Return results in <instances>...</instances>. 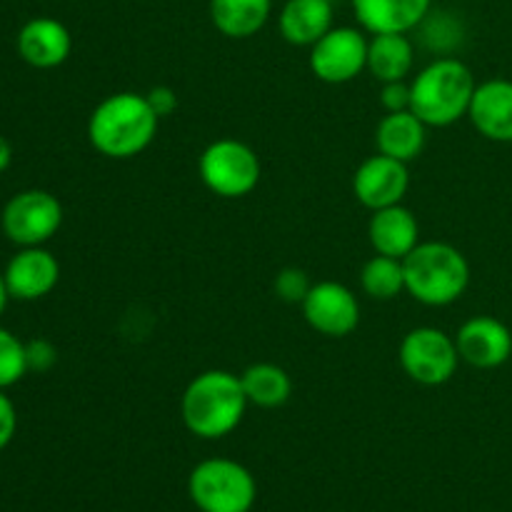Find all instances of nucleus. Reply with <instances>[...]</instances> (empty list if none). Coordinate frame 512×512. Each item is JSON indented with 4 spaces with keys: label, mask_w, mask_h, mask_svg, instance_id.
Wrapping results in <instances>:
<instances>
[{
    "label": "nucleus",
    "mask_w": 512,
    "mask_h": 512,
    "mask_svg": "<svg viewBox=\"0 0 512 512\" xmlns=\"http://www.w3.org/2000/svg\"><path fill=\"white\" fill-rule=\"evenodd\" d=\"M415 68V48L408 33H378L368 38V70L378 83L408 80Z\"/></svg>",
    "instance_id": "aec40b11"
},
{
    "label": "nucleus",
    "mask_w": 512,
    "mask_h": 512,
    "mask_svg": "<svg viewBox=\"0 0 512 512\" xmlns=\"http://www.w3.org/2000/svg\"><path fill=\"white\" fill-rule=\"evenodd\" d=\"M240 380H243V390L245 395H248V403L265 410L280 408V405L288 403L290 395H293V380H290V375L275 363L250 365V368H245V373L240 375Z\"/></svg>",
    "instance_id": "4be33fe9"
},
{
    "label": "nucleus",
    "mask_w": 512,
    "mask_h": 512,
    "mask_svg": "<svg viewBox=\"0 0 512 512\" xmlns=\"http://www.w3.org/2000/svg\"><path fill=\"white\" fill-rule=\"evenodd\" d=\"M405 293L428 308H445L463 298L470 285V263L455 245L420 240L403 258Z\"/></svg>",
    "instance_id": "20e7f679"
},
{
    "label": "nucleus",
    "mask_w": 512,
    "mask_h": 512,
    "mask_svg": "<svg viewBox=\"0 0 512 512\" xmlns=\"http://www.w3.org/2000/svg\"><path fill=\"white\" fill-rule=\"evenodd\" d=\"M398 360L403 373L413 383L425 385V388H438L453 380L458 373L460 353L453 335L445 330L433 328V325H420L405 333L400 340Z\"/></svg>",
    "instance_id": "0eeeda50"
},
{
    "label": "nucleus",
    "mask_w": 512,
    "mask_h": 512,
    "mask_svg": "<svg viewBox=\"0 0 512 512\" xmlns=\"http://www.w3.org/2000/svg\"><path fill=\"white\" fill-rule=\"evenodd\" d=\"M28 358H25V343L10 330L0 328V390L13 388L15 383L28 375Z\"/></svg>",
    "instance_id": "b1692460"
},
{
    "label": "nucleus",
    "mask_w": 512,
    "mask_h": 512,
    "mask_svg": "<svg viewBox=\"0 0 512 512\" xmlns=\"http://www.w3.org/2000/svg\"><path fill=\"white\" fill-rule=\"evenodd\" d=\"M475 88L478 83L473 70L460 58L445 55L410 80V110L428 128H448L460 118H468Z\"/></svg>",
    "instance_id": "7ed1b4c3"
},
{
    "label": "nucleus",
    "mask_w": 512,
    "mask_h": 512,
    "mask_svg": "<svg viewBox=\"0 0 512 512\" xmlns=\"http://www.w3.org/2000/svg\"><path fill=\"white\" fill-rule=\"evenodd\" d=\"M70 50H73L70 30L48 15L28 20L18 33V55L33 68H58L70 58Z\"/></svg>",
    "instance_id": "2eb2a0df"
},
{
    "label": "nucleus",
    "mask_w": 512,
    "mask_h": 512,
    "mask_svg": "<svg viewBox=\"0 0 512 512\" xmlns=\"http://www.w3.org/2000/svg\"><path fill=\"white\" fill-rule=\"evenodd\" d=\"M468 118L483 138L512 143V80L493 78L478 83Z\"/></svg>",
    "instance_id": "4468645a"
},
{
    "label": "nucleus",
    "mask_w": 512,
    "mask_h": 512,
    "mask_svg": "<svg viewBox=\"0 0 512 512\" xmlns=\"http://www.w3.org/2000/svg\"><path fill=\"white\" fill-rule=\"evenodd\" d=\"M460 360L478 370L500 368L512 355V333L503 320L493 315H475L460 325L458 335Z\"/></svg>",
    "instance_id": "f8f14e48"
},
{
    "label": "nucleus",
    "mask_w": 512,
    "mask_h": 512,
    "mask_svg": "<svg viewBox=\"0 0 512 512\" xmlns=\"http://www.w3.org/2000/svg\"><path fill=\"white\" fill-rule=\"evenodd\" d=\"M380 105L385 108V113L410 110V83L408 80H393V83H383V90H380Z\"/></svg>",
    "instance_id": "bb28decb"
},
{
    "label": "nucleus",
    "mask_w": 512,
    "mask_h": 512,
    "mask_svg": "<svg viewBox=\"0 0 512 512\" xmlns=\"http://www.w3.org/2000/svg\"><path fill=\"white\" fill-rule=\"evenodd\" d=\"M160 118L140 93H113L100 100L88 118V140L110 160H128L150 148Z\"/></svg>",
    "instance_id": "f257e3e1"
},
{
    "label": "nucleus",
    "mask_w": 512,
    "mask_h": 512,
    "mask_svg": "<svg viewBox=\"0 0 512 512\" xmlns=\"http://www.w3.org/2000/svg\"><path fill=\"white\" fill-rule=\"evenodd\" d=\"M8 288H5V278H3V273H0V315H3V310H5V305H8Z\"/></svg>",
    "instance_id": "7c9ffc66"
},
{
    "label": "nucleus",
    "mask_w": 512,
    "mask_h": 512,
    "mask_svg": "<svg viewBox=\"0 0 512 512\" xmlns=\"http://www.w3.org/2000/svg\"><path fill=\"white\" fill-rule=\"evenodd\" d=\"M368 240L375 253L403 260L420 243L418 218L403 203L373 210L368 223Z\"/></svg>",
    "instance_id": "f3484780"
},
{
    "label": "nucleus",
    "mask_w": 512,
    "mask_h": 512,
    "mask_svg": "<svg viewBox=\"0 0 512 512\" xmlns=\"http://www.w3.org/2000/svg\"><path fill=\"white\" fill-rule=\"evenodd\" d=\"M5 288L15 300H40L53 293L60 280V263L43 245L20 248L3 270Z\"/></svg>",
    "instance_id": "ddd939ff"
},
{
    "label": "nucleus",
    "mask_w": 512,
    "mask_h": 512,
    "mask_svg": "<svg viewBox=\"0 0 512 512\" xmlns=\"http://www.w3.org/2000/svg\"><path fill=\"white\" fill-rule=\"evenodd\" d=\"M188 495L200 512H250L258 483L238 460L208 458L190 473Z\"/></svg>",
    "instance_id": "39448f33"
},
{
    "label": "nucleus",
    "mask_w": 512,
    "mask_h": 512,
    "mask_svg": "<svg viewBox=\"0 0 512 512\" xmlns=\"http://www.w3.org/2000/svg\"><path fill=\"white\" fill-rule=\"evenodd\" d=\"M25 358H28L30 373H48L58 363V350L53 343L43 338H35L25 343Z\"/></svg>",
    "instance_id": "a878e982"
},
{
    "label": "nucleus",
    "mask_w": 512,
    "mask_h": 512,
    "mask_svg": "<svg viewBox=\"0 0 512 512\" xmlns=\"http://www.w3.org/2000/svg\"><path fill=\"white\" fill-rule=\"evenodd\" d=\"M308 65L318 80L328 85H343L368 70V38L363 28L333 25L310 48Z\"/></svg>",
    "instance_id": "1a4fd4ad"
},
{
    "label": "nucleus",
    "mask_w": 512,
    "mask_h": 512,
    "mask_svg": "<svg viewBox=\"0 0 512 512\" xmlns=\"http://www.w3.org/2000/svg\"><path fill=\"white\" fill-rule=\"evenodd\" d=\"M333 18V0H285L278 15V28L290 45L313 48L333 28Z\"/></svg>",
    "instance_id": "a211bd4d"
},
{
    "label": "nucleus",
    "mask_w": 512,
    "mask_h": 512,
    "mask_svg": "<svg viewBox=\"0 0 512 512\" xmlns=\"http://www.w3.org/2000/svg\"><path fill=\"white\" fill-rule=\"evenodd\" d=\"M15 430H18V413L13 400L5 395V390H0V450L8 448L10 440L15 438Z\"/></svg>",
    "instance_id": "c85d7f7f"
},
{
    "label": "nucleus",
    "mask_w": 512,
    "mask_h": 512,
    "mask_svg": "<svg viewBox=\"0 0 512 512\" xmlns=\"http://www.w3.org/2000/svg\"><path fill=\"white\" fill-rule=\"evenodd\" d=\"M433 0H353L360 28L370 35L410 33L425 23Z\"/></svg>",
    "instance_id": "dca6fc26"
},
{
    "label": "nucleus",
    "mask_w": 512,
    "mask_h": 512,
    "mask_svg": "<svg viewBox=\"0 0 512 512\" xmlns=\"http://www.w3.org/2000/svg\"><path fill=\"white\" fill-rule=\"evenodd\" d=\"M248 405L240 375L230 370H205L185 388L180 415L195 438L220 440L243 423Z\"/></svg>",
    "instance_id": "f03ea898"
},
{
    "label": "nucleus",
    "mask_w": 512,
    "mask_h": 512,
    "mask_svg": "<svg viewBox=\"0 0 512 512\" xmlns=\"http://www.w3.org/2000/svg\"><path fill=\"white\" fill-rule=\"evenodd\" d=\"M145 98H148L150 108L155 110V115H158L160 120L168 118V115H173L175 110H178V95H175V90L168 88V85H155V88H150L148 93H145Z\"/></svg>",
    "instance_id": "cd10ccee"
},
{
    "label": "nucleus",
    "mask_w": 512,
    "mask_h": 512,
    "mask_svg": "<svg viewBox=\"0 0 512 512\" xmlns=\"http://www.w3.org/2000/svg\"><path fill=\"white\" fill-rule=\"evenodd\" d=\"M10 163H13V148H10L8 140L0 135V173H5V170L10 168Z\"/></svg>",
    "instance_id": "c756f323"
},
{
    "label": "nucleus",
    "mask_w": 512,
    "mask_h": 512,
    "mask_svg": "<svg viewBox=\"0 0 512 512\" xmlns=\"http://www.w3.org/2000/svg\"><path fill=\"white\" fill-rule=\"evenodd\" d=\"M425 140H428V125L413 110L385 113L378 128H375L378 153L403 160V163H413L423 153Z\"/></svg>",
    "instance_id": "6ab92c4d"
},
{
    "label": "nucleus",
    "mask_w": 512,
    "mask_h": 512,
    "mask_svg": "<svg viewBox=\"0 0 512 512\" xmlns=\"http://www.w3.org/2000/svg\"><path fill=\"white\" fill-rule=\"evenodd\" d=\"M0 225L5 238L20 248L45 245L63 225V205L48 190H20L5 203Z\"/></svg>",
    "instance_id": "6e6552de"
},
{
    "label": "nucleus",
    "mask_w": 512,
    "mask_h": 512,
    "mask_svg": "<svg viewBox=\"0 0 512 512\" xmlns=\"http://www.w3.org/2000/svg\"><path fill=\"white\" fill-rule=\"evenodd\" d=\"M260 158L248 143L235 138L213 140L198 158V175L218 198L235 200L253 193L260 183Z\"/></svg>",
    "instance_id": "423d86ee"
},
{
    "label": "nucleus",
    "mask_w": 512,
    "mask_h": 512,
    "mask_svg": "<svg viewBox=\"0 0 512 512\" xmlns=\"http://www.w3.org/2000/svg\"><path fill=\"white\" fill-rule=\"evenodd\" d=\"M410 188L408 163L375 153L358 165L353 175V195L370 213L403 203Z\"/></svg>",
    "instance_id": "9b49d317"
},
{
    "label": "nucleus",
    "mask_w": 512,
    "mask_h": 512,
    "mask_svg": "<svg viewBox=\"0 0 512 512\" xmlns=\"http://www.w3.org/2000/svg\"><path fill=\"white\" fill-rule=\"evenodd\" d=\"M303 315L315 333L325 338H345L360 323V303L348 285L338 280L313 283L303 300Z\"/></svg>",
    "instance_id": "9d476101"
},
{
    "label": "nucleus",
    "mask_w": 512,
    "mask_h": 512,
    "mask_svg": "<svg viewBox=\"0 0 512 512\" xmlns=\"http://www.w3.org/2000/svg\"><path fill=\"white\" fill-rule=\"evenodd\" d=\"M273 15V0H210V20L225 38L258 35Z\"/></svg>",
    "instance_id": "412c9836"
},
{
    "label": "nucleus",
    "mask_w": 512,
    "mask_h": 512,
    "mask_svg": "<svg viewBox=\"0 0 512 512\" xmlns=\"http://www.w3.org/2000/svg\"><path fill=\"white\" fill-rule=\"evenodd\" d=\"M275 295H278L283 303L290 305H303L305 295L310 293L313 283H310L308 273L300 268H283L278 275H275Z\"/></svg>",
    "instance_id": "393cba45"
},
{
    "label": "nucleus",
    "mask_w": 512,
    "mask_h": 512,
    "mask_svg": "<svg viewBox=\"0 0 512 512\" xmlns=\"http://www.w3.org/2000/svg\"><path fill=\"white\" fill-rule=\"evenodd\" d=\"M360 288L373 300H393L405 290L403 260L375 253L360 270Z\"/></svg>",
    "instance_id": "5701e85b"
}]
</instances>
